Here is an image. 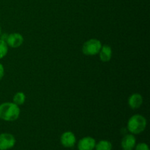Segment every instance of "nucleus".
Listing matches in <instances>:
<instances>
[{
  "mask_svg": "<svg viewBox=\"0 0 150 150\" xmlns=\"http://www.w3.org/2000/svg\"><path fill=\"white\" fill-rule=\"evenodd\" d=\"M20 115V108L14 103L6 102L0 104V119L7 122L17 120Z\"/></svg>",
  "mask_w": 150,
  "mask_h": 150,
  "instance_id": "f257e3e1",
  "label": "nucleus"
},
{
  "mask_svg": "<svg viewBox=\"0 0 150 150\" xmlns=\"http://www.w3.org/2000/svg\"><path fill=\"white\" fill-rule=\"evenodd\" d=\"M146 127V120L140 114H136L129 119L127 122V130L131 134H140L144 131Z\"/></svg>",
  "mask_w": 150,
  "mask_h": 150,
  "instance_id": "f03ea898",
  "label": "nucleus"
},
{
  "mask_svg": "<svg viewBox=\"0 0 150 150\" xmlns=\"http://www.w3.org/2000/svg\"><path fill=\"white\" fill-rule=\"evenodd\" d=\"M102 44L99 40L90 39L85 42L82 47V52L87 56H94L100 52Z\"/></svg>",
  "mask_w": 150,
  "mask_h": 150,
  "instance_id": "7ed1b4c3",
  "label": "nucleus"
},
{
  "mask_svg": "<svg viewBox=\"0 0 150 150\" xmlns=\"http://www.w3.org/2000/svg\"><path fill=\"white\" fill-rule=\"evenodd\" d=\"M16 140L14 136L8 133L0 134V150H8L14 147Z\"/></svg>",
  "mask_w": 150,
  "mask_h": 150,
  "instance_id": "20e7f679",
  "label": "nucleus"
},
{
  "mask_svg": "<svg viewBox=\"0 0 150 150\" xmlns=\"http://www.w3.org/2000/svg\"><path fill=\"white\" fill-rule=\"evenodd\" d=\"M61 144L65 148H72L76 143V137L71 131H66L60 137Z\"/></svg>",
  "mask_w": 150,
  "mask_h": 150,
  "instance_id": "39448f33",
  "label": "nucleus"
},
{
  "mask_svg": "<svg viewBox=\"0 0 150 150\" xmlns=\"http://www.w3.org/2000/svg\"><path fill=\"white\" fill-rule=\"evenodd\" d=\"M96 144V141L91 136H86L81 139L78 143L79 150H94Z\"/></svg>",
  "mask_w": 150,
  "mask_h": 150,
  "instance_id": "423d86ee",
  "label": "nucleus"
},
{
  "mask_svg": "<svg viewBox=\"0 0 150 150\" xmlns=\"http://www.w3.org/2000/svg\"><path fill=\"white\" fill-rule=\"evenodd\" d=\"M23 38L19 33H12L8 35L6 43L11 48H18L23 44Z\"/></svg>",
  "mask_w": 150,
  "mask_h": 150,
  "instance_id": "0eeeda50",
  "label": "nucleus"
},
{
  "mask_svg": "<svg viewBox=\"0 0 150 150\" xmlns=\"http://www.w3.org/2000/svg\"><path fill=\"white\" fill-rule=\"evenodd\" d=\"M136 145V139L133 134H127L121 141V147L123 150H133Z\"/></svg>",
  "mask_w": 150,
  "mask_h": 150,
  "instance_id": "6e6552de",
  "label": "nucleus"
},
{
  "mask_svg": "<svg viewBox=\"0 0 150 150\" xmlns=\"http://www.w3.org/2000/svg\"><path fill=\"white\" fill-rule=\"evenodd\" d=\"M143 103V98L140 94L135 93L130 95L128 99V105L132 109H136Z\"/></svg>",
  "mask_w": 150,
  "mask_h": 150,
  "instance_id": "1a4fd4ad",
  "label": "nucleus"
},
{
  "mask_svg": "<svg viewBox=\"0 0 150 150\" xmlns=\"http://www.w3.org/2000/svg\"><path fill=\"white\" fill-rule=\"evenodd\" d=\"M100 59L103 62H107L109 61L112 56V50L111 48L108 45H102L100 50Z\"/></svg>",
  "mask_w": 150,
  "mask_h": 150,
  "instance_id": "9d476101",
  "label": "nucleus"
},
{
  "mask_svg": "<svg viewBox=\"0 0 150 150\" xmlns=\"http://www.w3.org/2000/svg\"><path fill=\"white\" fill-rule=\"evenodd\" d=\"M113 146L112 144L107 140H101L98 142V143L96 142L95 144V150H112Z\"/></svg>",
  "mask_w": 150,
  "mask_h": 150,
  "instance_id": "9b49d317",
  "label": "nucleus"
},
{
  "mask_svg": "<svg viewBox=\"0 0 150 150\" xmlns=\"http://www.w3.org/2000/svg\"><path fill=\"white\" fill-rule=\"evenodd\" d=\"M25 100H26V96L21 92H17L13 97V103L18 106L23 105L25 103Z\"/></svg>",
  "mask_w": 150,
  "mask_h": 150,
  "instance_id": "f8f14e48",
  "label": "nucleus"
},
{
  "mask_svg": "<svg viewBox=\"0 0 150 150\" xmlns=\"http://www.w3.org/2000/svg\"><path fill=\"white\" fill-rule=\"evenodd\" d=\"M8 51V45H7L5 41L0 39V59L4 58Z\"/></svg>",
  "mask_w": 150,
  "mask_h": 150,
  "instance_id": "ddd939ff",
  "label": "nucleus"
},
{
  "mask_svg": "<svg viewBox=\"0 0 150 150\" xmlns=\"http://www.w3.org/2000/svg\"><path fill=\"white\" fill-rule=\"evenodd\" d=\"M134 149L135 150H150L147 144L144 143V142H142V143H139L138 144H136V146H135Z\"/></svg>",
  "mask_w": 150,
  "mask_h": 150,
  "instance_id": "4468645a",
  "label": "nucleus"
},
{
  "mask_svg": "<svg viewBox=\"0 0 150 150\" xmlns=\"http://www.w3.org/2000/svg\"><path fill=\"white\" fill-rule=\"evenodd\" d=\"M4 66L2 65V64L0 63V81L2 79V78L4 77Z\"/></svg>",
  "mask_w": 150,
  "mask_h": 150,
  "instance_id": "2eb2a0df",
  "label": "nucleus"
},
{
  "mask_svg": "<svg viewBox=\"0 0 150 150\" xmlns=\"http://www.w3.org/2000/svg\"><path fill=\"white\" fill-rule=\"evenodd\" d=\"M0 36H1V38H0V39L2 40L5 41V42H6L7 37H8V35H7V33H4L3 35H1H1H0Z\"/></svg>",
  "mask_w": 150,
  "mask_h": 150,
  "instance_id": "dca6fc26",
  "label": "nucleus"
},
{
  "mask_svg": "<svg viewBox=\"0 0 150 150\" xmlns=\"http://www.w3.org/2000/svg\"><path fill=\"white\" fill-rule=\"evenodd\" d=\"M1 26H0V35H1Z\"/></svg>",
  "mask_w": 150,
  "mask_h": 150,
  "instance_id": "f3484780",
  "label": "nucleus"
}]
</instances>
